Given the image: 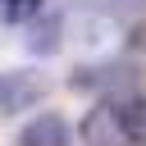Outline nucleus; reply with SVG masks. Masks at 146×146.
<instances>
[{"label": "nucleus", "mask_w": 146, "mask_h": 146, "mask_svg": "<svg viewBox=\"0 0 146 146\" xmlns=\"http://www.w3.org/2000/svg\"><path fill=\"white\" fill-rule=\"evenodd\" d=\"M59 32H64V18L59 14H41L27 23V50L32 55H55L59 50Z\"/></svg>", "instance_id": "20e7f679"}, {"label": "nucleus", "mask_w": 146, "mask_h": 146, "mask_svg": "<svg viewBox=\"0 0 146 146\" xmlns=\"http://www.w3.org/2000/svg\"><path fill=\"white\" fill-rule=\"evenodd\" d=\"M123 123H128L132 141H146V100H128L123 105Z\"/></svg>", "instance_id": "423d86ee"}, {"label": "nucleus", "mask_w": 146, "mask_h": 146, "mask_svg": "<svg viewBox=\"0 0 146 146\" xmlns=\"http://www.w3.org/2000/svg\"><path fill=\"white\" fill-rule=\"evenodd\" d=\"M0 18L5 23H32V18H41V0H0Z\"/></svg>", "instance_id": "39448f33"}, {"label": "nucleus", "mask_w": 146, "mask_h": 146, "mask_svg": "<svg viewBox=\"0 0 146 146\" xmlns=\"http://www.w3.org/2000/svg\"><path fill=\"white\" fill-rule=\"evenodd\" d=\"M18 146H68V123L59 114H36L18 132Z\"/></svg>", "instance_id": "7ed1b4c3"}, {"label": "nucleus", "mask_w": 146, "mask_h": 146, "mask_svg": "<svg viewBox=\"0 0 146 146\" xmlns=\"http://www.w3.org/2000/svg\"><path fill=\"white\" fill-rule=\"evenodd\" d=\"M78 132H82V146H132V132L123 123V105H96Z\"/></svg>", "instance_id": "f257e3e1"}, {"label": "nucleus", "mask_w": 146, "mask_h": 146, "mask_svg": "<svg viewBox=\"0 0 146 146\" xmlns=\"http://www.w3.org/2000/svg\"><path fill=\"white\" fill-rule=\"evenodd\" d=\"M46 91H50V82H46L41 73H32V68H9V73H0V114H18V110L36 105Z\"/></svg>", "instance_id": "f03ea898"}]
</instances>
